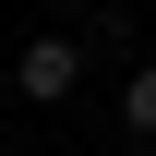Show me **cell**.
Instances as JSON below:
<instances>
[{"instance_id":"cell-1","label":"cell","mask_w":156,"mask_h":156,"mask_svg":"<svg viewBox=\"0 0 156 156\" xmlns=\"http://www.w3.org/2000/svg\"><path fill=\"white\" fill-rule=\"evenodd\" d=\"M72 84H84V36H36V48L12 60V96H36V108L72 96Z\"/></svg>"},{"instance_id":"cell-2","label":"cell","mask_w":156,"mask_h":156,"mask_svg":"<svg viewBox=\"0 0 156 156\" xmlns=\"http://www.w3.org/2000/svg\"><path fill=\"white\" fill-rule=\"evenodd\" d=\"M120 132H144V144H156V60H144L132 84H120Z\"/></svg>"},{"instance_id":"cell-3","label":"cell","mask_w":156,"mask_h":156,"mask_svg":"<svg viewBox=\"0 0 156 156\" xmlns=\"http://www.w3.org/2000/svg\"><path fill=\"white\" fill-rule=\"evenodd\" d=\"M60 12H84V24H96V0H60Z\"/></svg>"}]
</instances>
